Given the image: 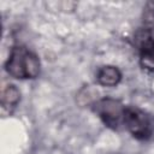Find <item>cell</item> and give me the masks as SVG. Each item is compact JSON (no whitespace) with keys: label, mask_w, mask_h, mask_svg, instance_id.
<instances>
[{"label":"cell","mask_w":154,"mask_h":154,"mask_svg":"<svg viewBox=\"0 0 154 154\" xmlns=\"http://www.w3.org/2000/svg\"><path fill=\"white\" fill-rule=\"evenodd\" d=\"M5 69L7 73L14 78H35L40 73V60L30 49L23 46H14L11 49Z\"/></svg>","instance_id":"cell-1"},{"label":"cell","mask_w":154,"mask_h":154,"mask_svg":"<svg viewBox=\"0 0 154 154\" xmlns=\"http://www.w3.org/2000/svg\"><path fill=\"white\" fill-rule=\"evenodd\" d=\"M123 125L137 140H148L153 131L154 125L152 118L137 107H125Z\"/></svg>","instance_id":"cell-2"},{"label":"cell","mask_w":154,"mask_h":154,"mask_svg":"<svg viewBox=\"0 0 154 154\" xmlns=\"http://www.w3.org/2000/svg\"><path fill=\"white\" fill-rule=\"evenodd\" d=\"M94 111L108 128L119 129L123 125L125 106L120 101L111 97L101 99L95 103Z\"/></svg>","instance_id":"cell-3"},{"label":"cell","mask_w":154,"mask_h":154,"mask_svg":"<svg viewBox=\"0 0 154 154\" xmlns=\"http://www.w3.org/2000/svg\"><path fill=\"white\" fill-rule=\"evenodd\" d=\"M138 52L142 67L154 72V34L144 31L138 35Z\"/></svg>","instance_id":"cell-4"},{"label":"cell","mask_w":154,"mask_h":154,"mask_svg":"<svg viewBox=\"0 0 154 154\" xmlns=\"http://www.w3.org/2000/svg\"><path fill=\"white\" fill-rule=\"evenodd\" d=\"M20 99L19 90L13 84H7L1 91V109L2 113H11L18 105Z\"/></svg>","instance_id":"cell-5"},{"label":"cell","mask_w":154,"mask_h":154,"mask_svg":"<svg viewBox=\"0 0 154 154\" xmlns=\"http://www.w3.org/2000/svg\"><path fill=\"white\" fill-rule=\"evenodd\" d=\"M97 82L103 87H114L122 79V73L116 66H102L97 70L96 73Z\"/></svg>","instance_id":"cell-6"},{"label":"cell","mask_w":154,"mask_h":154,"mask_svg":"<svg viewBox=\"0 0 154 154\" xmlns=\"http://www.w3.org/2000/svg\"><path fill=\"white\" fill-rule=\"evenodd\" d=\"M144 22L149 26H154V2H149L144 11Z\"/></svg>","instance_id":"cell-7"}]
</instances>
